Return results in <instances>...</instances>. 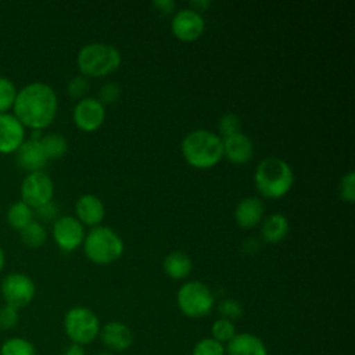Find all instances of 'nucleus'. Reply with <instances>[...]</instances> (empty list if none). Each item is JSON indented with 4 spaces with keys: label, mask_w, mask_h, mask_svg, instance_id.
I'll use <instances>...</instances> for the list:
<instances>
[{
    "label": "nucleus",
    "mask_w": 355,
    "mask_h": 355,
    "mask_svg": "<svg viewBox=\"0 0 355 355\" xmlns=\"http://www.w3.org/2000/svg\"><path fill=\"white\" fill-rule=\"evenodd\" d=\"M105 118L104 105L94 97H85L79 100L72 111L75 125L83 132L97 130Z\"/></svg>",
    "instance_id": "obj_11"
},
{
    "label": "nucleus",
    "mask_w": 355,
    "mask_h": 355,
    "mask_svg": "<svg viewBox=\"0 0 355 355\" xmlns=\"http://www.w3.org/2000/svg\"><path fill=\"white\" fill-rule=\"evenodd\" d=\"M225 349L227 355H268L263 341L251 333L236 334Z\"/></svg>",
    "instance_id": "obj_19"
},
{
    "label": "nucleus",
    "mask_w": 355,
    "mask_h": 355,
    "mask_svg": "<svg viewBox=\"0 0 355 355\" xmlns=\"http://www.w3.org/2000/svg\"><path fill=\"white\" fill-rule=\"evenodd\" d=\"M162 266H164V272L171 279L180 280L190 275L193 265H191V259L189 258V255L186 252L172 251L165 257Z\"/></svg>",
    "instance_id": "obj_21"
},
{
    "label": "nucleus",
    "mask_w": 355,
    "mask_h": 355,
    "mask_svg": "<svg viewBox=\"0 0 355 355\" xmlns=\"http://www.w3.org/2000/svg\"><path fill=\"white\" fill-rule=\"evenodd\" d=\"M53 239L60 250L64 252L75 251L85 240L83 225L75 216H58L53 222Z\"/></svg>",
    "instance_id": "obj_10"
},
{
    "label": "nucleus",
    "mask_w": 355,
    "mask_h": 355,
    "mask_svg": "<svg viewBox=\"0 0 355 355\" xmlns=\"http://www.w3.org/2000/svg\"><path fill=\"white\" fill-rule=\"evenodd\" d=\"M226 349L223 344L214 338H202L196 343L193 348V355H225Z\"/></svg>",
    "instance_id": "obj_30"
},
{
    "label": "nucleus",
    "mask_w": 355,
    "mask_h": 355,
    "mask_svg": "<svg viewBox=\"0 0 355 355\" xmlns=\"http://www.w3.org/2000/svg\"><path fill=\"white\" fill-rule=\"evenodd\" d=\"M97 355H112V354L108 352V351H104V352H100V354H97Z\"/></svg>",
    "instance_id": "obj_40"
},
{
    "label": "nucleus",
    "mask_w": 355,
    "mask_h": 355,
    "mask_svg": "<svg viewBox=\"0 0 355 355\" xmlns=\"http://www.w3.org/2000/svg\"><path fill=\"white\" fill-rule=\"evenodd\" d=\"M121 53L107 43L83 46L76 57L78 68L85 78H101L112 73L121 65Z\"/></svg>",
    "instance_id": "obj_4"
},
{
    "label": "nucleus",
    "mask_w": 355,
    "mask_h": 355,
    "mask_svg": "<svg viewBox=\"0 0 355 355\" xmlns=\"http://www.w3.org/2000/svg\"><path fill=\"white\" fill-rule=\"evenodd\" d=\"M182 155L193 168H212L223 157V140L218 133L208 129H196L184 136Z\"/></svg>",
    "instance_id": "obj_2"
},
{
    "label": "nucleus",
    "mask_w": 355,
    "mask_h": 355,
    "mask_svg": "<svg viewBox=\"0 0 355 355\" xmlns=\"http://www.w3.org/2000/svg\"><path fill=\"white\" fill-rule=\"evenodd\" d=\"M19 239L29 248H40L47 241V230L43 223L33 219L19 230Z\"/></svg>",
    "instance_id": "obj_23"
},
{
    "label": "nucleus",
    "mask_w": 355,
    "mask_h": 355,
    "mask_svg": "<svg viewBox=\"0 0 355 355\" xmlns=\"http://www.w3.org/2000/svg\"><path fill=\"white\" fill-rule=\"evenodd\" d=\"M15 161L18 166L28 173L43 171L49 159L42 148L40 139H25V141L15 151Z\"/></svg>",
    "instance_id": "obj_14"
},
{
    "label": "nucleus",
    "mask_w": 355,
    "mask_h": 355,
    "mask_svg": "<svg viewBox=\"0 0 355 355\" xmlns=\"http://www.w3.org/2000/svg\"><path fill=\"white\" fill-rule=\"evenodd\" d=\"M40 144L47 159L61 158L68 151V141L61 133L43 135L40 139Z\"/></svg>",
    "instance_id": "obj_24"
},
{
    "label": "nucleus",
    "mask_w": 355,
    "mask_h": 355,
    "mask_svg": "<svg viewBox=\"0 0 355 355\" xmlns=\"http://www.w3.org/2000/svg\"><path fill=\"white\" fill-rule=\"evenodd\" d=\"M209 4H211V3L207 1V0H194V1L190 3L191 10L196 11V12H198V14H200V11H204L205 8H208Z\"/></svg>",
    "instance_id": "obj_38"
},
{
    "label": "nucleus",
    "mask_w": 355,
    "mask_h": 355,
    "mask_svg": "<svg viewBox=\"0 0 355 355\" xmlns=\"http://www.w3.org/2000/svg\"><path fill=\"white\" fill-rule=\"evenodd\" d=\"M218 311H219V313L222 315L223 319H227V320H230V322H233L234 319H239V318L243 315V308H241V305H240L236 300H232V298L223 300V301L219 304Z\"/></svg>",
    "instance_id": "obj_33"
},
{
    "label": "nucleus",
    "mask_w": 355,
    "mask_h": 355,
    "mask_svg": "<svg viewBox=\"0 0 355 355\" xmlns=\"http://www.w3.org/2000/svg\"><path fill=\"white\" fill-rule=\"evenodd\" d=\"M61 355H86V354H85V349H83L82 345L71 343L69 345H67V347L62 349Z\"/></svg>",
    "instance_id": "obj_37"
},
{
    "label": "nucleus",
    "mask_w": 355,
    "mask_h": 355,
    "mask_svg": "<svg viewBox=\"0 0 355 355\" xmlns=\"http://www.w3.org/2000/svg\"><path fill=\"white\" fill-rule=\"evenodd\" d=\"M0 298H1V297H0Z\"/></svg>",
    "instance_id": "obj_41"
},
{
    "label": "nucleus",
    "mask_w": 355,
    "mask_h": 355,
    "mask_svg": "<svg viewBox=\"0 0 355 355\" xmlns=\"http://www.w3.org/2000/svg\"><path fill=\"white\" fill-rule=\"evenodd\" d=\"M180 311L189 318H204L214 306L211 290L201 282L191 280L184 283L176 295Z\"/></svg>",
    "instance_id": "obj_7"
},
{
    "label": "nucleus",
    "mask_w": 355,
    "mask_h": 355,
    "mask_svg": "<svg viewBox=\"0 0 355 355\" xmlns=\"http://www.w3.org/2000/svg\"><path fill=\"white\" fill-rule=\"evenodd\" d=\"M76 219L87 226H97L104 218V205L94 194H83L75 204Z\"/></svg>",
    "instance_id": "obj_17"
},
{
    "label": "nucleus",
    "mask_w": 355,
    "mask_h": 355,
    "mask_svg": "<svg viewBox=\"0 0 355 355\" xmlns=\"http://www.w3.org/2000/svg\"><path fill=\"white\" fill-rule=\"evenodd\" d=\"M64 331L73 344H89L100 333L96 313L86 306H73L64 316Z\"/></svg>",
    "instance_id": "obj_6"
},
{
    "label": "nucleus",
    "mask_w": 355,
    "mask_h": 355,
    "mask_svg": "<svg viewBox=\"0 0 355 355\" xmlns=\"http://www.w3.org/2000/svg\"><path fill=\"white\" fill-rule=\"evenodd\" d=\"M4 265H6V254H4L3 247L0 245V273H1L3 268H4Z\"/></svg>",
    "instance_id": "obj_39"
},
{
    "label": "nucleus",
    "mask_w": 355,
    "mask_h": 355,
    "mask_svg": "<svg viewBox=\"0 0 355 355\" xmlns=\"http://www.w3.org/2000/svg\"><path fill=\"white\" fill-rule=\"evenodd\" d=\"M33 215L37 218V222H40V223L54 222L58 218V208L53 201H50L39 208H35Z\"/></svg>",
    "instance_id": "obj_34"
},
{
    "label": "nucleus",
    "mask_w": 355,
    "mask_h": 355,
    "mask_svg": "<svg viewBox=\"0 0 355 355\" xmlns=\"http://www.w3.org/2000/svg\"><path fill=\"white\" fill-rule=\"evenodd\" d=\"M57 108L58 100L53 87L43 82H32L18 90L12 114L25 129L42 130L54 121Z\"/></svg>",
    "instance_id": "obj_1"
},
{
    "label": "nucleus",
    "mask_w": 355,
    "mask_h": 355,
    "mask_svg": "<svg viewBox=\"0 0 355 355\" xmlns=\"http://www.w3.org/2000/svg\"><path fill=\"white\" fill-rule=\"evenodd\" d=\"M19 194L21 201L35 209L53 200L54 183L46 172H32L24 178Z\"/></svg>",
    "instance_id": "obj_9"
},
{
    "label": "nucleus",
    "mask_w": 355,
    "mask_h": 355,
    "mask_svg": "<svg viewBox=\"0 0 355 355\" xmlns=\"http://www.w3.org/2000/svg\"><path fill=\"white\" fill-rule=\"evenodd\" d=\"M33 218V209L21 200L12 202L7 209V222L12 229L18 232L31 223Z\"/></svg>",
    "instance_id": "obj_22"
},
{
    "label": "nucleus",
    "mask_w": 355,
    "mask_h": 355,
    "mask_svg": "<svg viewBox=\"0 0 355 355\" xmlns=\"http://www.w3.org/2000/svg\"><path fill=\"white\" fill-rule=\"evenodd\" d=\"M100 337L103 344L112 351H125L133 344V334L130 329L121 322L107 323L101 329Z\"/></svg>",
    "instance_id": "obj_16"
},
{
    "label": "nucleus",
    "mask_w": 355,
    "mask_h": 355,
    "mask_svg": "<svg viewBox=\"0 0 355 355\" xmlns=\"http://www.w3.org/2000/svg\"><path fill=\"white\" fill-rule=\"evenodd\" d=\"M155 10H158L161 14H164V15H169V14H172V11L175 10V1H172V0H155V1H153V4H151Z\"/></svg>",
    "instance_id": "obj_36"
},
{
    "label": "nucleus",
    "mask_w": 355,
    "mask_h": 355,
    "mask_svg": "<svg viewBox=\"0 0 355 355\" xmlns=\"http://www.w3.org/2000/svg\"><path fill=\"white\" fill-rule=\"evenodd\" d=\"M25 141V126L11 112L0 114V154H12Z\"/></svg>",
    "instance_id": "obj_13"
},
{
    "label": "nucleus",
    "mask_w": 355,
    "mask_h": 355,
    "mask_svg": "<svg viewBox=\"0 0 355 355\" xmlns=\"http://www.w3.org/2000/svg\"><path fill=\"white\" fill-rule=\"evenodd\" d=\"M223 140V157L233 164H247L254 155L252 140L244 135L237 133Z\"/></svg>",
    "instance_id": "obj_15"
},
{
    "label": "nucleus",
    "mask_w": 355,
    "mask_h": 355,
    "mask_svg": "<svg viewBox=\"0 0 355 355\" xmlns=\"http://www.w3.org/2000/svg\"><path fill=\"white\" fill-rule=\"evenodd\" d=\"M119 93H121L119 86L116 83H114V82H108V83L101 86L100 92H98V98L97 100L103 105H104V103H108V104L110 103H115L118 100V97H119Z\"/></svg>",
    "instance_id": "obj_35"
},
{
    "label": "nucleus",
    "mask_w": 355,
    "mask_h": 355,
    "mask_svg": "<svg viewBox=\"0 0 355 355\" xmlns=\"http://www.w3.org/2000/svg\"><path fill=\"white\" fill-rule=\"evenodd\" d=\"M83 251L93 263L108 265L123 254V241L112 229L96 226L85 236Z\"/></svg>",
    "instance_id": "obj_5"
},
{
    "label": "nucleus",
    "mask_w": 355,
    "mask_h": 355,
    "mask_svg": "<svg viewBox=\"0 0 355 355\" xmlns=\"http://www.w3.org/2000/svg\"><path fill=\"white\" fill-rule=\"evenodd\" d=\"M19 309L11 306V305H1L0 306V330L8 331L14 329L19 322Z\"/></svg>",
    "instance_id": "obj_31"
},
{
    "label": "nucleus",
    "mask_w": 355,
    "mask_h": 355,
    "mask_svg": "<svg viewBox=\"0 0 355 355\" xmlns=\"http://www.w3.org/2000/svg\"><path fill=\"white\" fill-rule=\"evenodd\" d=\"M241 132V121L236 114H225L218 121V135L222 139Z\"/></svg>",
    "instance_id": "obj_27"
},
{
    "label": "nucleus",
    "mask_w": 355,
    "mask_h": 355,
    "mask_svg": "<svg viewBox=\"0 0 355 355\" xmlns=\"http://www.w3.org/2000/svg\"><path fill=\"white\" fill-rule=\"evenodd\" d=\"M17 93L18 90L14 82L6 76H0V114H6L12 110Z\"/></svg>",
    "instance_id": "obj_26"
},
{
    "label": "nucleus",
    "mask_w": 355,
    "mask_h": 355,
    "mask_svg": "<svg viewBox=\"0 0 355 355\" xmlns=\"http://www.w3.org/2000/svg\"><path fill=\"white\" fill-rule=\"evenodd\" d=\"M0 355H37V351L28 338L14 336L1 343Z\"/></svg>",
    "instance_id": "obj_25"
},
{
    "label": "nucleus",
    "mask_w": 355,
    "mask_h": 355,
    "mask_svg": "<svg viewBox=\"0 0 355 355\" xmlns=\"http://www.w3.org/2000/svg\"><path fill=\"white\" fill-rule=\"evenodd\" d=\"M263 216V204L257 197L243 198L234 209V219L240 227L251 229L257 226Z\"/></svg>",
    "instance_id": "obj_18"
},
{
    "label": "nucleus",
    "mask_w": 355,
    "mask_h": 355,
    "mask_svg": "<svg viewBox=\"0 0 355 355\" xmlns=\"http://www.w3.org/2000/svg\"><path fill=\"white\" fill-rule=\"evenodd\" d=\"M288 233V220L282 214H270L268 215L261 227V236L263 241L269 244H276L282 241Z\"/></svg>",
    "instance_id": "obj_20"
},
{
    "label": "nucleus",
    "mask_w": 355,
    "mask_h": 355,
    "mask_svg": "<svg viewBox=\"0 0 355 355\" xmlns=\"http://www.w3.org/2000/svg\"><path fill=\"white\" fill-rule=\"evenodd\" d=\"M338 194L343 201L354 202L355 200V173L348 172L345 173L338 184Z\"/></svg>",
    "instance_id": "obj_32"
},
{
    "label": "nucleus",
    "mask_w": 355,
    "mask_h": 355,
    "mask_svg": "<svg viewBox=\"0 0 355 355\" xmlns=\"http://www.w3.org/2000/svg\"><path fill=\"white\" fill-rule=\"evenodd\" d=\"M294 175L291 166L282 158L266 157L255 168L254 183L265 198H280L291 189Z\"/></svg>",
    "instance_id": "obj_3"
},
{
    "label": "nucleus",
    "mask_w": 355,
    "mask_h": 355,
    "mask_svg": "<svg viewBox=\"0 0 355 355\" xmlns=\"http://www.w3.org/2000/svg\"><path fill=\"white\" fill-rule=\"evenodd\" d=\"M36 294V286L33 280L22 273L12 272L8 273L0 284V297L6 301L7 305H11L17 309L28 306Z\"/></svg>",
    "instance_id": "obj_8"
},
{
    "label": "nucleus",
    "mask_w": 355,
    "mask_h": 355,
    "mask_svg": "<svg viewBox=\"0 0 355 355\" xmlns=\"http://www.w3.org/2000/svg\"><path fill=\"white\" fill-rule=\"evenodd\" d=\"M171 29L175 37L179 40L194 42L202 35L205 24L201 14L193 11L191 8H183L173 15Z\"/></svg>",
    "instance_id": "obj_12"
},
{
    "label": "nucleus",
    "mask_w": 355,
    "mask_h": 355,
    "mask_svg": "<svg viewBox=\"0 0 355 355\" xmlns=\"http://www.w3.org/2000/svg\"><path fill=\"white\" fill-rule=\"evenodd\" d=\"M234 336H236V329H234L233 322L223 319V318L214 322V324H212V338L214 340L223 344V343H229Z\"/></svg>",
    "instance_id": "obj_28"
},
{
    "label": "nucleus",
    "mask_w": 355,
    "mask_h": 355,
    "mask_svg": "<svg viewBox=\"0 0 355 355\" xmlns=\"http://www.w3.org/2000/svg\"><path fill=\"white\" fill-rule=\"evenodd\" d=\"M90 89V82L87 78L82 76V75H78V76H73L69 79L68 85H67V92H68V96L71 98H75V100H82L85 98V96L87 94Z\"/></svg>",
    "instance_id": "obj_29"
}]
</instances>
